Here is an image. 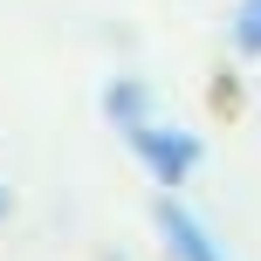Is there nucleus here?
Returning a JSON list of instances; mask_svg holds the SVG:
<instances>
[{
    "label": "nucleus",
    "mask_w": 261,
    "mask_h": 261,
    "mask_svg": "<svg viewBox=\"0 0 261 261\" xmlns=\"http://www.w3.org/2000/svg\"><path fill=\"white\" fill-rule=\"evenodd\" d=\"M124 151L144 165V179H151L158 193H179V186L199 172L206 144H199V130L172 124L165 110H158V117H144V124H130V130H124Z\"/></svg>",
    "instance_id": "1"
},
{
    "label": "nucleus",
    "mask_w": 261,
    "mask_h": 261,
    "mask_svg": "<svg viewBox=\"0 0 261 261\" xmlns=\"http://www.w3.org/2000/svg\"><path fill=\"white\" fill-rule=\"evenodd\" d=\"M151 220H158V241H165V254H172V261H227V248L213 241V227L199 220V213L186 206L179 193H158Z\"/></svg>",
    "instance_id": "2"
},
{
    "label": "nucleus",
    "mask_w": 261,
    "mask_h": 261,
    "mask_svg": "<svg viewBox=\"0 0 261 261\" xmlns=\"http://www.w3.org/2000/svg\"><path fill=\"white\" fill-rule=\"evenodd\" d=\"M144 117H158V90H151L144 76H117V83H103V124L117 130V138H124L130 124H144Z\"/></svg>",
    "instance_id": "3"
},
{
    "label": "nucleus",
    "mask_w": 261,
    "mask_h": 261,
    "mask_svg": "<svg viewBox=\"0 0 261 261\" xmlns=\"http://www.w3.org/2000/svg\"><path fill=\"white\" fill-rule=\"evenodd\" d=\"M227 41H234L241 62H261V0H234V14H227Z\"/></svg>",
    "instance_id": "4"
},
{
    "label": "nucleus",
    "mask_w": 261,
    "mask_h": 261,
    "mask_svg": "<svg viewBox=\"0 0 261 261\" xmlns=\"http://www.w3.org/2000/svg\"><path fill=\"white\" fill-rule=\"evenodd\" d=\"M7 220H14V186L0 179V227H7Z\"/></svg>",
    "instance_id": "5"
},
{
    "label": "nucleus",
    "mask_w": 261,
    "mask_h": 261,
    "mask_svg": "<svg viewBox=\"0 0 261 261\" xmlns=\"http://www.w3.org/2000/svg\"><path fill=\"white\" fill-rule=\"evenodd\" d=\"M103 261H124V254H103Z\"/></svg>",
    "instance_id": "6"
}]
</instances>
